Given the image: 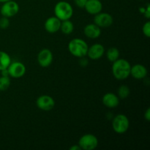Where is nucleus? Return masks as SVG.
<instances>
[{
	"label": "nucleus",
	"instance_id": "2eb2a0df",
	"mask_svg": "<svg viewBox=\"0 0 150 150\" xmlns=\"http://www.w3.org/2000/svg\"><path fill=\"white\" fill-rule=\"evenodd\" d=\"M84 9L89 14L95 16L102 12L103 4L100 0H87Z\"/></svg>",
	"mask_w": 150,
	"mask_h": 150
},
{
	"label": "nucleus",
	"instance_id": "4be33fe9",
	"mask_svg": "<svg viewBox=\"0 0 150 150\" xmlns=\"http://www.w3.org/2000/svg\"><path fill=\"white\" fill-rule=\"evenodd\" d=\"M9 26H10L9 18L2 16V17L0 18V29H6L9 27Z\"/></svg>",
	"mask_w": 150,
	"mask_h": 150
},
{
	"label": "nucleus",
	"instance_id": "ddd939ff",
	"mask_svg": "<svg viewBox=\"0 0 150 150\" xmlns=\"http://www.w3.org/2000/svg\"><path fill=\"white\" fill-rule=\"evenodd\" d=\"M147 69L144 65L141 64H136L131 66L130 69V76L135 79L142 80L144 79L147 76Z\"/></svg>",
	"mask_w": 150,
	"mask_h": 150
},
{
	"label": "nucleus",
	"instance_id": "393cba45",
	"mask_svg": "<svg viewBox=\"0 0 150 150\" xmlns=\"http://www.w3.org/2000/svg\"><path fill=\"white\" fill-rule=\"evenodd\" d=\"M79 59H80V60H79V64H80L81 67H86L88 64V63H89V61H88L87 59L85 58V57H81V58Z\"/></svg>",
	"mask_w": 150,
	"mask_h": 150
},
{
	"label": "nucleus",
	"instance_id": "412c9836",
	"mask_svg": "<svg viewBox=\"0 0 150 150\" xmlns=\"http://www.w3.org/2000/svg\"><path fill=\"white\" fill-rule=\"evenodd\" d=\"M10 79L9 76H2L0 77V91L4 92L7 90L10 86Z\"/></svg>",
	"mask_w": 150,
	"mask_h": 150
},
{
	"label": "nucleus",
	"instance_id": "6e6552de",
	"mask_svg": "<svg viewBox=\"0 0 150 150\" xmlns=\"http://www.w3.org/2000/svg\"><path fill=\"white\" fill-rule=\"evenodd\" d=\"M9 76L14 79H19L24 76L26 73V67L20 62H13L10 64L7 67Z\"/></svg>",
	"mask_w": 150,
	"mask_h": 150
},
{
	"label": "nucleus",
	"instance_id": "39448f33",
	"mask_svg": "<svg viewBox=\"0 0 150 150\" xmlns=\"http://www.w3.org/2000/svg\"><path fill=\"white\" fill-rule=\"evenodd\" d=\"M78 144L83 150H94L98 147V139L95 135L87 133L79 139Z\"/></svg>",
	"mask_w": 150,
	"mask_h": 150
},
{
	"label": "nucleus",
	"instance_id": "20e7f679",
	"mask_svg": "<svg viewBox=\"0 0 150 150\" xmlns=\"http://www.w3.org/2000/svg\"><path fill=\"white\" fill-rule=\"evenodd\" d=\"M130 121L125 114H117L112 121V128L117 134H124L128 130Z\"/></svg>",
	"mask_w": 150,
	"mask_h": 150
},
{
	"label": "nucleus",
	"instance_id": "a878e982",
	"mask_svg": "<svg viewBox=\"0 0 150 150\" xmlns=\"http://www.w3.org/2000/svg\"><path fill=\"white\" fill-rule=\"evenodd\" d=\"M144 14L145 18H146L147 19L150 18V6L149 4H147V7L145 9V11L144 13Z\"/></svg>",
	"mask_w": 150,
	"mask_h": 150
},
{
	"label": "nucleus",
	"instance_id": "6ab92c4d",
	"mask_svg": "<svg viewBox=\"0 0 150 150\" xmlns=\"http://www.w3.org/2000/svg\"><path fill=\"white\" fill-rule=\"evenodd\" d=\"M106 58L111 62H114L118 59L120 57V52L116 47H111L106 51Z\"/></svg>",
	"mask_w": 150,
	"mask_h": 150
},
{
	"label": "nucleus",
	"instance_id": "5701e85b",
	"mask_svg": "<svg viewBox=\"0 0 150 150\" xmlns=\"http://www.w3.org/2000/svg\"><path fill=\"white\" fill-rule=\"evenodd\" d=\"M142 32L146 38L150 37V22L146 21L142 27Z\"/></svg>",
	"mask_w": 150,
	"mask_h": 150
},
{
	"label": "nucleus",
	"instance_id": "423d86ee",
	"mask_svg": "<svg viewBox=\"0 0 150 150\" xmlns=\"http://www.w3.org/2000/svg\"><path fill=\"white\" fill-rule=\"evenodd\" d=\"M18 11V4L13 0H10V1L2 3V5L0 9V13L1 16L9 18L17 15Z\"/></svg>",
	"mask_w": 150,
	"mask_h": 150
},
{
	"label": "nucleus",
	"instance_id": "9d476101",
	"mask_svg": "<svg viewBox=\"0 0 150 150\" xmlns=\"http://www.w3.org/2000/svg\"><path fill=\"white\" fill-rule=\"evenodd\" d=\"M54 57L51 51L48 48H43L38 54V62L42 67H48L52 63Z\"/></svg>",
	"mask_w": 150,
	"mask_h": 150
},
{
	"label": "nucleus",
	"instance_id": "1a4fd4ad",
	"mask_svg": "<svg viewBox=\"0 0 150 150\" xmlns=\"http://www.w3.org/2000/svg\"><path fill=\"white\" fill-rule=\"evenodd\" d=\"M114 18L112 16L108 13H100L95 15L94 23L98 25L100 28H108L113 24Z\"/></svg>",
	"mask_w": 150,
	"mask_h": 150
},
{
	"label": "nucleus",
	"instance_id": "f3484780",
	"mask_svg": "<svg viewBox=\"0 0 150 150\" xmlns=\"http://www.w3.org/2000/svg\"><path fill=\"white\" fill-rule=\"evenodd\" d=\"M60 30L64 35H70L73 32V30H74V24L70 21V19L62 21Z\"/></svg>",
	"mask_w": 150,
	"mask_h": 150
},
{
	"label": "nucleus",
	"instance_id": "f257e3e1",
	"mask_svg": "<svg viewBox=\"0 0 150 150\" xmlns=\"http://www.w3.org/2000/svg\"><path fill=\"white\" fill-rule=\"evenodd\" d=\"M131 65L127 60L120 59L113 62L112 74L117 80L122 81L127 79L130 76Z\"/></svg>",
	"mask_w": 150,
	"mask_h": 150
},
{
	"label": "nucleus",
	"instance_id": "4468645a",
	"mask_svg": "<svg viewBox=\"0 0 150 150\" xmlns=\"http://www.w3.org/2000/svg\"><path fill=\"white\" fill-rule=\"evenodd\" d=\"M120 99L116 94L113 92H108L105 94L102 98V102L105 107L108 108H116L120 104Z\"/></svg>",
	"mask_w": 150,
	"mask_h": 150
},
{
	"label": "nucleus",
	"instance_id": "f8f14e48",
	"mask_svg": "<svg viewBox=\"0 0 150 150\" xmlns=\"http://www.w3.org/2000/svg\"><path fill=\"white\" fill-rule=\"evenodd\" d=\"M61 22L58 18L56 16H51L49 17L44 23V28L45 31L48 33L54 34L60 30V26H61Z\"/></svg>",
	"mask_w": 150,
	"mask_h": 150
},
{
	"label": "nucleus",
	"instance_id": "b1692460",
	"mask_svg": "<svg viewBox=\"0 0 150 150\" xmlns=\"http://www.w3.org/2000/svg\"><path fill=\"white\" fill-rule=\"evenodd\" d=\"M75 4L78 7L80 8H84V6L86 4L87 0H74Z\"/></svg>",
	"mask_w": 150,
	"mask_h": 150
},
{
	"label": "nucleus",
	"instance_id": "0eeeda50",
	"mask_svg": "<svg viewBox=\"0 0 150 150\" xmlns=\"http://www.w3.org/2000/svg\"><path fill=\"white\" fill-rule=\"evenodd\" d=\"M36 105L41 111H49L54 108L55 105V101L54 98L50 95H40L37 99Z\"/></svg>",
	"mask_w": 150,
	"mask_h": 150
},
{
	"label": "nucleus",
	"instance_id": "f03ea898",
	"mask_svg": "<svg viewBox=\"0 0 150 150\" xmlns=\"http://www.w3.org/2000/svg\"><path fill=\"white\" fill-rule=\"evenodd\" d=\"M87 43L80 38H74L68 44V51L70 54L77 58L86 57L88 51Z\"/></svg>",
	"mask_w": 150,
	"mask_h": 150
},
{
	"label": "nucleus",
	"instance_id": "aec40b11",
	"mask_svg": "<svg viewBox=\"0 0 150 150\" xmlns=\"http://www.w3.org/2000/svg\"><path fill=\"white\" fill-rule=\"evenodd\" d=\"M130 94V89L127 85H122L118 88L117 96L120 100H125L129 97Z\"/></svg>",
	"mask_w": 150,
	"mask_h": 150
},
{
	"label": "nucleus",
	"instance_id": "a211bd4d",
	"mask_svg": "<svg viewBox=\"0 0 150 150\" xmlns=\"http://www.w3.org/2000/svg\"><path fill=\"white\" fill-rule=\"evenodd\" d=\"M11 63V58L7 53L0 51V71L7 69Z\"/></svg>",
	"mask_w": 150,
	"mask_h": 150
},
{
	"label": "nucleus",
	"instance_id": "7ed1b4c3",
	"mask_svg": "<svg viewBox=\"0 0 150 150\" xmlns=\"http://www.w3.org/2000/svg\"><path fill=\"white\" fill-rule=\"evenodd\" d=\"M54 15L60 21L68 20L73 15V8L71 4L65 1H60L54 7Z\"/></svg>",
	"mask_w": 150,
	"mask_h": 150
},
{
	"label": "nucleus",
	"instance_id": "bb28decb",
	"mask_svg": "<svg viewBox=\"0 0 150 150\" xmlns=\"http://www.w3.org/2000/svg\"><path fill=\"white\" fill-rule=\"evenodd\" d=\"M144 119L147 122L150 121V108H148L144 113Z\"/></svg>",
	"mask_w": 150,
	"mask_h": 150
},
{
	"label": "nucleus",
	"instance_id": "c756f323",
	"mask_svg": "<svg viewBox=\"0 0 150 150\" xmlns=\"http://www.w3.org/2000/svg\"><path fill=\"white\" fill-rule=\"evenodd\" d=\"M10 1V0H0V3H4V2H6V1Z\"/></svg>",
	"mask_w": 150,
	"mask_h": 150
},
{
	"label": "nucleus",
	"instance_id": "dca6fc26",
	"mask_svg": "<svg viewBox=\"0 0 150 150\" xmlns=\"http://www.w3.org/2000/svg\"><path fill=\"white\" fill-rule=\"evenodd\" d=\"M83 33L89 39H97L101 35V28L95 23H89L83 28Z\"/></svg>",
	"mask_w": 150,
	"mask_h": 150
},
{
	"label": "nucleus",
	"instance_id": "9b49d317",
	"mask_svg": "<svg viewBox=\"0 0 150 150\" xmlns=\"http://www.w3.org/2000/svg\"><path fill=\"white\" fill-rule=\"evenodd\" d=\"M104 54L105 48L103 45L100 43H95L88 48L86 56H88V57L92 60H98L102 58Z\"/></svg>",
	"mask_w": 150,
	"mask_h": 150
},
{
	"label": "nucleus",
	"instance_id": "cd10ccee",
	"mask_svg": "<svg viewBox=\"0 0 150 150\" xmlns=\"http://www.w3.org/2000/svg\"><path fill=\"white\" fill-rule=\"evenodd\" d=\"M1 76H9V72H8V70H7V68L1 70ZM9 77H10V76H9Z\"/></svg>",
	"mask_w": 150,
	"mask_h": 150
},
{
	"label": "nucleus",
	"instance_id": "c85d7f7f",
	"mask_svg": "<svg viewBox=\"0 0 150 150\" xmlns=\"http://www.w3.org/2000/svg\"><path fill=\"white\" fill-rule=\"evenodd\" d=\"M70 150H81V147L79 146V144L74 145V146H72L70 148Z\"/></svg>",
	"mask_w": 150,
	"mask_h": 150
}]
</instances>
